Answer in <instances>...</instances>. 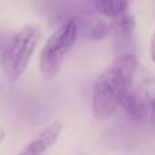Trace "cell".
I'll list each match as a JSON object with an SVG mask.
<instances>
[{
  "label": "cell",
  "mask_w": 155,
  "mask_h": 155,
  "mask_svg": "<svg viewBox=\"0 0 155 155\" xmlns=\"http://www.w3.org/2000/svg\"><path fill=\"white\" fill-rule=\"evenodd\" d=\"M137 60L125 53L116 57L98 76L93 87V112L97 121L110 118L131 93Z\"/></svg>",
  "instance_id": "6da1fadb"
},
{
  "label": "cell",
  "mask_w": 155,
  "mask_h": 155,
  "mask_svg": "<svg viewBox=\"0 0 155 155\" xmlns=\"http://www.w3.org/2000/svg\"><path fill=\"white\" fill-rule=\"evenodd\" d=\"M42 31L35 23H29L12 35L2 53V70L8 82H16L27 70Z\"/></svg>",
  "instance_id": "7a4b0ae2"
},
{
  "label": "cell",
  "mask_w": 155,
  "mask_h": 155,
  "mask_svg": "<svg viewBox=\"0 0 155 155\" xmlns=\"http://www.w3.org/2000/svg\"><path fill=\"white\" fill-rule=\"evenodd\" d=\"M78 40V23L75 19L63 22L46 40L40 54V70L45 79L59 75L65 57Z\"/></svg>",
  "instance_id": "3957f363"
},
{
  "label": "cell",
  "mask_w": 155,
  "mask_h": 155,
  "mask_svg": "<svg viewBox=\"0 0 155 155\" xmlns=\"http://www.w3.org/2000/svg\"><path fill=\"white\" fill-rule=\"evenodd\" d=\"M64 129V123L61 120H54L42 128L23 148L18 155H44L46 154L53 144L59 140Z\"/></svg>",
  "instance_id": "277c9868"
},
{
  "label": "cell",
  "mask_w": 155,
  "mask_h": 155,
  "mask_svg": "<svg viewBox=\"0 0 155 155\" xmlns=\"http://www.w3.org/2000/svg\"><path fill=\"white\" fill-rule=\"evenodd\" d=\"M134 0H94L95 10L107 18H117L125 14L127 8Z\"/></svg>",
  "instance_id": "5b68a950"
},
{
  "label": "cell",
  "mask_w": 155,
  "mask_h": 155,
  "mask_svg": "<svg viewBox=\"0 0 155 155\" xmlns=\"http://www.w3.org/2000/svg\"><path fill=\"white\" fill-rule=\"evenodd\" d=\"M123 107L127 112L131 113L132 116H135V117H142L143 113H144V106H143L140 98L135 95L132 91L125 98V101H124V104H123Z\"/></svg>",
  "instance_id": "8992f818"
},
{
  "label": "cell",
  "mask_w": 155,
  "mask_h": 155,
  "mask_svg": "<svg viewBox=\"0 0 155 155\" xmlns=\"http://www.w3.org/2000/svg\"><path fill=\"white\" fill-rule=\"evenodd\" d=\"M150 54H151V59H153V61H155V30H154V33H153L151 41H150Z\"/></svg>",
  "instance_id": "52a82bcc"
},
{
  "label": "cell",
  "mask_w": 155,
  "mask_h": 155,
  "mask_svg": "<svg viewBox=\"0 0 155 155\" xmlns=\"http://www.w3.org/2000/svg\"><path fill=\"white\" fill-rule=\"evenodd\" d=\"M4 139H5V131L3 128H0V143H2Z\"/></svg>",
  "instance_id": "ba28073f"
},
{
  "label": "cell",
  "mask_w": 155,
  "mask_h": 155,
  "mask_svg": "<svg viewBox=\"0 0 155 155\" xmlns=\"http://www.w3.org/2000/svg\"><path fill=\"white\" fill-rule=\"evenodd\" d=\"M75 155H87V154H75Z\"/></svg>",
  "instance_id": "9c48e42d"
},
{
  "label": "cell",
  "mask_w": 155,
  "mask_h": 155,
  "mask_svg": "<svg viewBox=\"0 0 155 155\" xmlns=\"http://www.w3.org/2000/svg\"><path fill=\"white\" fill-rule=\"evenodd\" d=\"M154 109H155V104H154Z\"/></svg>",
  "instance_id": "30bf717a"
}]
</instances>
